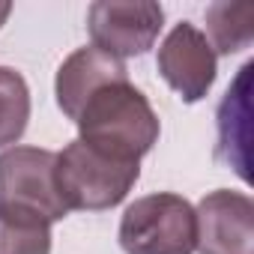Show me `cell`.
<instances>
[{"label":"cell","mask_w":254,"mask_h":254,"mask_svg":"<svg viewBox=\"0 0 254 254\" xmlns=\"http://www.w3.org/2000/svg\"><path fill=\"white\" fill-rule=\"evenodd\" d=\"M215 60L218 57L206 42V33H200L191 21H180L159 45L156 66L165 84L174 93H180L183 102L191 105L200 102L215 84V72H218Z\"/></svg>","instance_id":"cell-6"},{"label":"cell","mask_w":254,"mask_h":254,"mask_svg":"<svg viewBox=\"0 0 254 254\" xmlns=\"http://www.w3.org/2000/svg\"><path fill=\"white\" fill-rule=\"evenodd\" d=\"M75 126L78 141L126 162H141L162 132L150 99L129 81L99 87L78 111Z\"/></svg>","instance_id":"cell-1"},{"label":"cell","mask_w":254,"mask_h":254,"mask_svg":"<svg viewBox=\"0 0 254 254\" xmlns=\"http://www.w3.org/2000/svg\"><path fill=\"white\" fill-rule=\"evenodd\" d=\"M206 42L218 54H236L254 39V6L251 3H212L206 6Z\"/></svg>","instance_id":"cell-10"},{"label":"cell","mask_w":254,"mask_h":254,"mask_svg":"<svg viewBox=\"0 0 254 254\" xmlns=\"http://www.w3.org/2000/svg\"><path fill=\"white\" fill-rule=\"evenodd\" d=\"M57 153L39 147H12L0 153V212L33 215L48 224L69 215L57 180Z\"/></svg>","instance_id":"cell-4"},{"label":"cell","mask_w":254,"mask_h":254,"mask_svg":"<svg viewBox=\"0 0 254 254\" xmlns=\"http://www.w3.org/2000/svg\"><path fill=\"white\" fill-rule=\"evenodd\" d=\"M0 254H51V224L33 215L0 212Z\"/></svg>","instance_id":"cell-12"},{"label":"cell","mask_w":254,"mask_h":254,"mask_svg":"<svg viewBox=\"0 0 254 254\" xmlns=\"http://www.w3.org/2000/svg\"><path fill=\"white\" fill-rule=\"evenodd\" d=\"M165 24V9L153 0H99L87 9V30L99 51L126 60L147 54Z\"/></svg>","instance_id":"cell-5"},{"label":"cell","mask_w":254,"mask_h":254,"mask_svg":"<svg viewBox=\"0 0 254 254\" xmlns=\"http://www.w3.org/2000/svg\"><path fill=\"white\" fill-rule=\"evenodd\" d=\"M114 81H129V69H126L123 60L99 51L96 45L78 48L57 69V81H54L57 105L69 120H75L78 111L84 108V102L99 87L114 84Z\"/></svg>","instance_id":"cell-8"},{"label":"cell","mask_w":254,"mask_h":254,"mask_svg":"<svg viewBox=\"0 0 254 254\" xmlns=\"http://www.w3.org/2000/svg\"><path fill=\"white\" fill-rule=\"evenodd\" d=\"M194 206L174 191L138 197L120 218V245L126 254H194Z\"/></svg>","instance_id":"cell-3"},{"label":"cell","mask_w":254,"mask_h":254,"mask_svg":"<svg viewBox=\"0 0 254 254\" xmlns=\"http://www.w3.org/2000/svg\"><path fill=\"white\" fill-rule=\"evenodd\" d=\"M251 69L254 63H245L236 75V81L227 87L221 105H218V147H215V156L218 162L230 165L245 183H251V174H248V78H251Z\"/></svg>","instance_id":"cell-9"},{"label":"cell","mask_w":254,"mask_h":254,"mask_svg":"<svg viewBox=\"0 0 254 254\" xmlns=\"http://www.w3.org/2000/svg\"><path fill=\"white\" fill-rule=\"evenodd\" d=\"M9 12H12V3H6V0H0V27L6 24V18H9Z\"/></svg>","instance_id":"cell-13"},{"label":"cell","mask_w":254,"mask_h":254,"mask_svg":"<svg viewBox=\"0 0 254 254\" xmlns=\"http://www.w3.org/2000/svg\"><path fill=\"white\" fill-rule=\"evenodd\" d=\"M141 177V162L114 159L102 150L87 147L84 141H72L63 153H57V191L66 209L81 212H102L117 206L135 189Z\"/></svg>","instance_id":"cell-2"},{"label":"cell","mask_w":254,"mask_h":254,"mask_svg":"<svg viewBox=\"0 0 254 254\" xmlns=\"http://www.w3.org/2000/svg\"><path fill=\"white\" fill-rule=\"evenodd\" d=\"M30 120V90L21 72L0 66V147L21 141Z\"/></svg>","instance_id":"cell-11"},{"label":"cell","mask_w":254,"mask_h":254,"mask_svg":"<svg viewBox=\"0 0 254 254\" xmlns=\"http://www.w3.org/2000/svg\"><path fill=\"white\" fill-rule=\"evenodd\" d=\"M197 242L200 254H254V203L245 191L215 189L197 209Z\"/></svg>","instance_id":"cell-7"}]
</instances>
